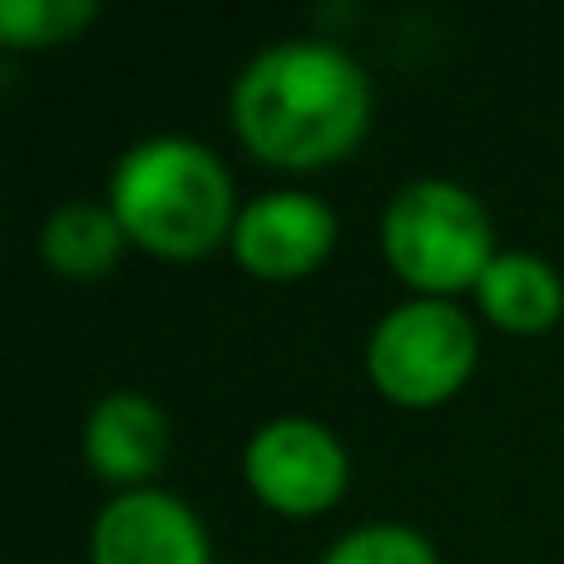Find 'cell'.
I'll use <instances>...</instances> for the list:
<instances>
[{"mask_svg": "<svg viewBox=\"0 0 564 564\" xmlns=\"http://www.w3.org/2000/svg\"><path fill=\"white\" fill-rule=\"evenodd\" d=\"M371 119L367 69L337 45H273L238 75L234 129L248 154L273 169L337 164Z\"/></svg>", "mask_w": 564, "mask_h": 564, "instance_id": "cell-1", "label": "cell"}, {"mask_svg": "<svg viewBox=\"0 0 564 564\" xmlns=\"http://www.w3.org/2000/svg\"><path fill=\"white\" fill-rule=\"evenodd\" d=\"M109 208L124 238L159 258H204L234 238V184L228 169L194 139H144L119 159Z\"/></svg>", "mask_w": 564, "mask_h": 564, "instance_id": "cell-2", "label": "cell"}, {"mask_svg": "<svg viewBox=\"0 0 564 564\" xmlns=\"http://www.w3.org/2000/svg\"><path fill=\"white\" fill-rule=\"evenodd\" d=\"M381 253L406 288L441 302L460 288H476L496 263L480 198L446 178H421L391 198L381 218Z\"/></svg>", "mask_w": 564, "mask_h": 564, "instance_id": "cell-3", "label": "cell"}, {"mask_svg": "<svg viewBox=\"0 0 564 564\" xmlns=\"http://www.w3.org/2000/svg\"><path fill=\"white\" fill-rule=\"evenodd\" d=\"M476 357L480 341L470 317L441 297H416L387 312L367 341V371L377 391L411 411L456 397L476 371Z\"/></svg>", "mask_w": 564, "mask_h": 564, "instance_id": "cell-4", "label": "cell"}, {"mask_svg": "<svg viewBox=\"0 0 564 564\" xmlns=\"http://www.w3.org/2000/svg\"><path fill=\"white\" fill-rule=\"evenodd\" d=\"M243 476L268 510L288 520L322 516L347 490V451L327 426L307 416H282L253 431L243 451Z\"/></svg>", "mask_w": 564, "mask_h": 564, "instance_id": "cell-5", "label": "cell"}, {"mask_svg": "<svg viewBox=\"0 0 564 564\" xmlns=\"http://www.w3.org/2000/svg\"><path fill=\"white\" fill-rule=\"evenodd\" d=\"M228 243L253 278L292 282L327 263L332 243H337V218L312 194H263L238 214Z\"/></svg>", "mask_w": 564, "mask_h": 564, "instance_id": "cell-6", "label": "cell"}, {"mask_svg": "<svg viewBox=\"0 0 564 564\" xmlns=\"http://www.w3.org/2000/svg\"><path fill=\"white\" fill-rule=\"evenodd\" d=\"M95 564H214L198 516L164 490H119L95 520Z\"/></svg>", "mask_w": 564, "mask_h": 564, "instance_id": "cell-7", "label": "cell"}, {"mask_svg": "<svg viewBox=\"0 0 564 564\" xmlns=\"http://www.w3.org/2000/svg\"><path fill=\"white\" fill-rule=\"evenodd\" d=\"M169 456V421L139 391H115L85 421V460L119 490H144Z\"/></svg>", "mask_w": 564, "mask_h": 564, "instance_id": "cell-8", "label": "cell"}, {"mask_svg": "<svg viewBox=\"0 0 564 564\" xmlns=\"http://www.w3.org/2000/svg\"><path fill=\"white\" fill-rule=\"evenodd\" d=\"M476 297H480V312H486L500 332L535 337V332H550L560 322L564 282L555 268L535 253H496V263L476 282Z\"/></svg>", "mask_w": 564, "mask_h": 564, "instance_id": "cell-9", "label": "cell"}, {"mask_svg": "<svg viewBox=\"0 0 564 564\" xmlns=\"http://www.w3.org/2000/svg\"><path fill=\"white\" fill-rule=\"evenodd\" d=\"M124 248V224L115 218L109 204H65L45 218L40 228V253L69 282H99L109 268L119 263Z\"/></svg>", "mask_w": 564, "mask_h": 564, "instance_id": "cell-10", "label": "cell"}, {"mask_svg": "<svg viewBox=\"0 0 564 564\" xmlns=\"http://www.w3.org/2000/svg\"><path fill=\"white\" fill-rule=\"evenodd\" d=\"M95 0H0V40L10 50H50L85 35Z\"/></svg>", "mask_w": 564, "mask_h": 564, "instance_id": "cell-11", "label": "cell"}, {"mask_svg": "<svg viewBox=\"0 0 564 564\" xmlns=\"http://www.w3.org/2000/svg\"><path fill=\"white\" fill-rule=\"evenodd\" d=\"M322 564H441L426 535L406 525H367L341 535Z\"/></svg>", "mask_w": 564, "mask_h": 564, "instance_id": "cell-12", "label": "cell"}]
</instances>
